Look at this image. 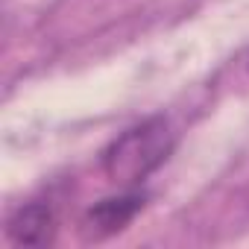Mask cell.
<instances>
[{"label":"cell","instance_id":"6da1fadb","mask_svg":"<svg viewBox=\"0 0 249 249\" xmlns=\"http://www.w3.org/2000/svg\"><path fill=\"white\" fill-rule=\"evenodd\" d=\"M173 147H176V135L170 129V120L161 114L147 117L129 126L126 132H120L103 150V159H100L103 173L117 188L132 191L170 159Z\"/></svg>","mask_w":249,"mask_h":249},{"label":"cell","instance_id":"7a4b0ae2","mask_svg":"<svg viewBox=\"0 0 249 249\" xmlns=\"http://www.w3.org/2000/svg\"><path fill=\"white\" fill-rule=\"evenodd\" d=\"M144 202H147V196L138 194L135 188L132 191H123L117 196H108V199H100L82 217V226H79L82 240H106V237H114L117 231H123V229H126L141 214Z\"/></svg>","mask_w":249,"mask_h":249},{"label":"cell","instance_id":"3957f363","mask_svg":"<svg viewBox=\"0 0 249 249\" xmlns=\"http://www.w3.org/2000/svg\"><path fill=\"white\" fill-rule=\"evenodd\" d=\"M6 234L18 246H44L56 234V214L47 202H30L9 217Z\"/></svg>","mask_w":249,"mask_h":249}]
</instances>
